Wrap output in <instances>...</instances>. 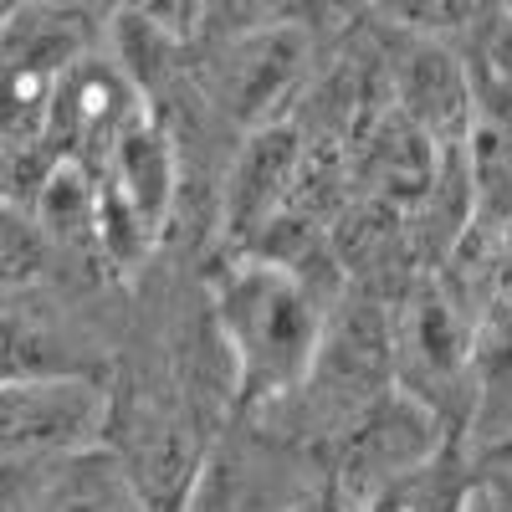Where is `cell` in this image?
Instances as JSON below:
<instances>
[{"instance_id": "obj_5", "label": "cell", "mask_w": 512, "mask_h": 512, "mask_svg": "<svg viewBox=\"0 0 512 512\" xmlns=\"http://www.w3.org/2000/svg\"><path fill=\"white\" fill-rule=\"evenodd\" d=\"M313 57V36L292 26H262L221 47H195V88L221 113V123L251 134V128L292 118V108L313 88Z\"/></svg>"}, {"instance_id": "obj_3", "label": "cell", "mask_w": 512, "mask_h": 512, "mask_svg": "<svg viewBox=\"0 0 512 512\" xmlns=\"http://www.w3.org/2000/svg\"><path fill=\"white\" fill-rule=\"evenodd\" d=\"M446 446H451V425L431 405H420L415 395L390 384L318 451L323 502L333 512H374L395 487L431 472L446 456Z\"/></svg>"}, {"instance_id": "obj_7", "label": "cell", "mask_w": 512, "mask_h": 512, "mask_svg": "<svg viewBox=\"0 0 512 512\" xmlns=\"http://www.w3.org/2000/svg\"><path fill=\"white\" fill-rule=\"evenodd\" d=\"M379 62L390 108L410 128H420L436 149H461L466 118H472V67H466V57L456 47H441V41L390 31V47Z\"/></svg>"}, {"instance_id": "obj_12", "label": "cell", "mask_w": 512, "mask_h": 512, "mask_svg": "<svg viewBox=\"0 0 512 512\" xmlns=\"http://www.w3.org/2000/svg\"><path fill=\"white\" fill-rule=\"evenodd\" d=\"M267 16H272V26H292V31L313 36L323 47L328 36L349 31V21L359 11L349 6V0H267Z\"/></svg>"}, {"instance_id": "obj_2", "label": "cell", "mask_w": 512, "mask_h": 512, "mask_svg": "<svg viewBox=\"0 0 512 512\" xmlns=\"http://www.w3.org/2000/svg\"><path fill=\"white\" fill-rule=\"evenodd\" d=\"M103 41V26L62 0H16L0 16V200L31 210L57 164L47 149L52 98L67 67Z\"/></svg>"}, {"instance_id": "obj_8", "label": "cell", "mask_w": 512, "mask_h": 512, "mask_svg": "<svg viewBox=\"0 0 512 512\" xmlns=\"http://www.w3.org/2000/svg\"><path fill=\"white\" fill-rule=\"evenodd\" d=\"M11 512H149V502L128 482L118 456L98 441L21 477L11 492Z\"/></svg>"}, {"instance_id": "obj_11", "label": "cell", "mask_w": 512, "mask_h": 512, "mask_svg": "<svg viewBox=\"0 0 512 512\" xmlns=\"http://www.w3.org/2000/svg\"><path fill=\"white\" fill-rule=\"evenodd\" d=\"M272 26L267 0H195V47H221V41H236L246 31Z\"/></svg>"}, {"instance_id": "obj_13", "label": "cell", "mask_w": 512, "mask_h": 512, "mask_svg": "<svg viewBox=\"0 0 512 512\" xmlns=\"http://www.w3.org/2000/svg\"><path fill=\"white\" fill-rule=\"evenodd\" d=\"M497 16H502V31H507V41H512V0H497Z\"/></svg>"}, {"instance_id": "obj_14", "label": "cell", "mask_w": 512, "mask_h": 512, "mask_svg": "<svg viewBox=\"0 0 512 512\" xmlns=\"http://www.w3.org/2000/svg\"><path fill=\"white\" fill-rule=\"evenodd\" d=\"M349 6H354V11H374V6H379V0H349Z\"/></svg>"}, {"instance_id": "obj_10", "label": "cell", "mask_w": 512, "mask_h": 512, "mask_svg": "<svg viewBox=\"0 0 512 512\" xmlns=\"http://www.w3.org/2000/svg\"><path fill=\"white\" fill-rule=\"evenodd\" d=\"M47 241L36 236L31 216L21 205L0 200V292H21L26 282L41 277V267H47Z\"/></svg>"}, {"instance_id": "obj_6", "label": "cell", "mask_w": 512, "mask_h": 512, "mask_svg": "<svg viewBox=\"0 0 512 512\" xmlns=\"http://www.w3.org/2000/svg\"><path fill=\"white\" fill-rule=\"evenodd\" d=\"M108 425V379L36 374L0 384V482H21L82 446H98Z\"/></svg>"}, {"instance_id": "obj_15", "label": "cell", "mask_w": 512, "mask_h": 512, "mask_svg": "<svg viewBox=\"0 0 512 512\" xmlns=\"http://www.w3.org/2000/svg\"><path fill=\"white\" fill-rule=\"evenodd\" d=\"M507 512H512V507H507Z\"/></svg>"}, {"instance_id": "obj_1", "label": "cell", "mask_w": 512, "mask_h": 512, "mask_svg": "<svg viewBox=\"0 0 512 512\" xmlns=\"http://www.w3.org/2000/svg\"><path fill=\"white\" fill-rule=\"evenodd\" d=\"M205 313L231 364V415H272L318 359L328 297L303 272L226 251L205 277Z\"/></svg>"}, {"instance_id": "obj_9", "label": "cell", "mask_w": 512, "mask_h": 512, "mask_svg": "<svg viewBox=\"0 0 512 512\" xmlns=\"http://www.w3.org/2000/svg\"><path fill=\"white\" fill-rule=\"evenodd\" d=\"M374 16L400 36L441 41V47H456L461 57L487 47L492 31L502 26L497 0H379Z\"/></svg>"}, {"instance_id": "obj_4", "label": "cell", "mask_w": 512, "mask_h": 512, "mask_svg": "<svg viewBox=\"0 0 512 512\" xmlns=\"http://www.w3.org/2000/svg\"><path fill=\"white\" fill-rule=\"evenodd\" d=\"M323 492V461L313 446L267 420L231 415L210 436L180 512H297Z\"/></svg>"}]
</instances>
